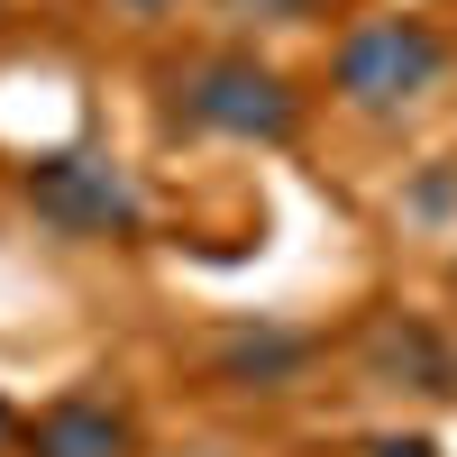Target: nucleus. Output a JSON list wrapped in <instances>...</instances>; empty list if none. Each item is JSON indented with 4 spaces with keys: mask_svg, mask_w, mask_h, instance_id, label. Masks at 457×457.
<instances>
[{
    "mask_svg": "<svg viewBox=\"0 0 457 457\" xmlns=\"http://www.w3.org/2000/svg\"><path fill=\"white\" fill-rule=\"evenodd\" d=\"M174 92V120L202 129V137H228V146H293L302 137V92L284 64H265L256 46H202L165 73Z\"/></svg>",
    "mask_w": 457,
    "mask_h": 457,
    "instance_id": "f03ea898",
    "label": "nucleus"
},
{
    "mask_svg": "<svg viewBox=\"0 0 457 457\" xmlns=\"http://www.w3.org/2000/svg\"><path fill=\"white\" fill-rule=\"evenodd\" d=\"M329 357V338L320 329H302V320H228L211 348H202V375L220 394H293V385H312V366Z\"/></svg>",
    "mask_w": 457,
    "mask_h": 457,
    "instance_id": "39448f33",
    "label": "nucleus"
},
{
    "mask_svg": "<svg viewBox=\"0 0 457 457\" xmlns=\"http://www.w3.org/2000/svg\"><path fill=\"white\" fill-rule=\"evenodd\" d=\"M439 83H448V37L430 19L375 10V19H348L338 46H329V92H338V110H357V120H403V110H421Z\"/></svg>",
    "mask_w": 457,
    "mask_h": 457,
    "instance_id": "7ed1b4c3",
    "label": "nucleus"
},
{
    "mask_svg": "<svg viewBox=\"0 0 457 457\" xmlns=\"http://www.w3.org/2000/svg\"><path fill=\"white\" fill-rule=\"evenodd\" d=\"M0 457H19V411L0 403Z\"/></svg>",
    "mask_w": 457,
    "mask_h": 457,
    "instance_id": "9d476101",
    "label": "nucleus"
},
{
    "mask_svg": "<svg viewBox=\"0 0 457 457\" xmlns=\"http://www.w3.org/2000/svg\"><path fill=\"white\" fill-rule=\"evenodd\" d=\"M348 366H357V385H375V394L457 403V329L430 320V312H366V329L348 338Z\"/></svg>",
    "mask_w": 457,
    "mask_h": 457,
    "instance_id": "20e7f679",
    "label": "nucleus"
},
{
    "mask_svg": "<svg viewBox=\"0 0 457 457\" xmlns=\"http://www.w3.org/2000/svg\"><path fill=\"white\" fill-rule=\"evenodd\" d=\"M329 10V0H211V19L228 37H293V28H312Z\"/></svg>",
    "mask_w": 457,
    "mask_h": 457,
    "instance_id": "0eeeda50",
    "label": "nucleus"
},
{
    "mask_svg": "<svg viewBox=\"0 0 457 457\" xmlns=\"http://www.w3.org/2000/svg\"><path fill=\"white\" fill-rule=\"evenodd\" d=\"M101 10H110V19H129V28H156V19L183 10V0H101Z\"/></svg>",
    "mask_w": 457,
    "mask_h": 457,
    "instance_id": "1a4fd4ad",
    "label": "nucleus"
},
{
    "mask_svg": "<svg viewBox=\"0 0 457 457\" xmlns=\"http://www.w3.org/2000/svg\"><path fill=\"white\" fill-rule=\"evenodd\" d=\"M19 202L28 220L64 247H137L146 238V183L129 156H110L101 137H73V146H46L28 174H19Z\"/></svg>",
    "mask_w": 457,
    "mask_h": 457,
    "instance_id": "f257e3e1",
    "label": "nucleus"
},
{
    "mask_svg": "<svg viewBox=\"0 0 457 457\" xmlns=\"http://www.w3.org/2000/svg\"><path fill=\"white\" fill-rule=\"evenodd\" d=\"M19 457H137V421L110 394H55L19 421Z\"/></svg>",
    "mask_w": 457,
    "mask_h": 457,
    "instance_id": "423d86ee",
    "label": "nucleus"
},
{
    "mask_svg": "<svg viewBox=\"0 0 457 457\" xmlns=\"http://www.w3.org/2000/svg\"><path fill=\"white\" fill-rule=\"evenodd\" d=\"M366 457H439V439H430V430H385Z\"/></svg>",
    "mask_w": 457,
    "mask_h": 457,
    "instance_id": "6e6552de",
    "label": "nucleus"
}]
</instances>
